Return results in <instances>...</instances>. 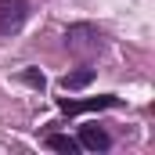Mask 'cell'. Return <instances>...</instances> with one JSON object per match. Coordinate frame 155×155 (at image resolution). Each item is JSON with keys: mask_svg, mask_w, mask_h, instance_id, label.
Returning <instances> with one entry per match:
<instances>
[{"mask_svg": "<svg viewBox=\"0 0 155 155\" xmlns=\"http://www.w3.org/2000/svg\"><path fill=\"white\" fill-rule=\"evenodd\" d=\"M101 33L94 29V25H87V22H79V25H69L65 29V47L72 51V54H79V58H94V54H101Z\"/></svg>", "mask_w": 155, "mask_h": 155, "instance_id": "obj_1", "label": "cell"}, {"mask_svg": "<svg viewBox=\"0 0 155 155\" xmlns=\"http://www.w3.org/2000/svg\"><path fill=\"white\" fill-rule=\"evenodd\" d=\"M29 18V0H0V33L11 36L25 25Z\"/></svg>", "mask_w": 155, "mask_h": 155, "instance_id": "obj_2", "label": "cell"}, {"mask_svg": "<svg viewBox=\"0 0 155 155\" xmlns=\"http://www.w3.org/2000/svg\"><path fill=\"white\" fill-rule=\"evenodd\" d=\"M58 105H61V112L76 116V112H101V108H116V105H119V97H116V94H101V97H83V101H69V97H61Z\"/></svg>", "mask_w": 155, "mask_h": 155, "instance_id": "obj_3", "label": "cell"}, {"mask_svg": "<svg viewBox=\"0 0 155 155\" xmlns=\"http://www.w3.org/2000/svg\"><path fill=\"white\" fill-rule=\"evenodd\" d=\"M79 148H87V152H108L112 148V137H108V130H101V126H79Z\"/></svg>", "mask_w": 155, "mask_h": 155, "instance_id": "obj_4", "label": "cell"}, {"mask_svg": "<svg viewBox=\"0 0 155 155\" xmlns=\"http://www.w3.org/2000/svg\"><path fill=\"white\" fill-rule=\"evenodd\" d=\"M43 144H47L51 152H61V155H79V152H83L76 137H65V134H47Z\"/></svg>", "mask_w": 155, "mask_h": 155, "instance_id": "obj_5", "label": "cell"}, {"mask_svg": "<svg viewBox=\"0 0 155 155\" xmlns=\"http://www.w3.org/2000/svg\"><path fill=\"white\" fill-rule=\"evenodd\" d=\"M90 79H94V69L83 65V69H76V72H69V76L61 79V87H65V90H79V87H87Z\"/></svg>", "mask_w": 155, "mask_h": 155, "instance_id": "obj_6", "label": "cell"}, {"mask_svg": "<svg viewBox=\"0 0 155 155\" xmlns=\"http://www.w3.org/2000/svg\"><path fill=\"white\" fill-rule=\"evenodd\" d=\"M22 83H29L33 90H43V87H47V76H43L40 69H22Z\"/></svg>", "mask_w": 155, "mask_h": 155, "instance_id": "obj_7", "label": "cell"}]
</instances>
